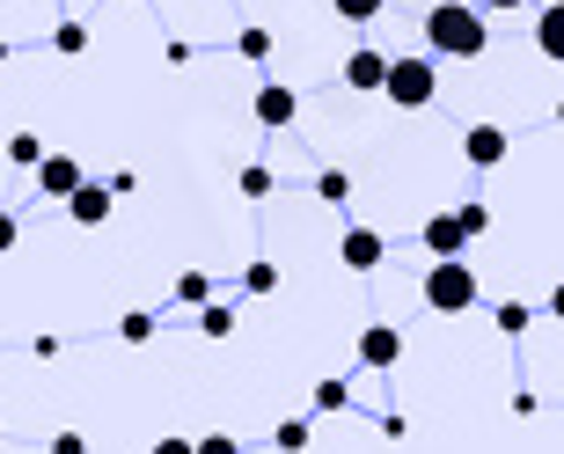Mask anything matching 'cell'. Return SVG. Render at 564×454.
Segmentation results:
<instances>
[{
  "instance_id": "obj_1",
  "label": "cell",
  "mask_w": 564,
  "mask_h": 454,
  "mask_svg": "<svg viewBox=\"0 0 564 454\" xmlns=\"http://www.w3.org/2000/svg\"><path fill=\"white\" fill-rule=\"evenodd\" d=\"M491 8L484 0H440V8H425V52L433 60H484L491 52Z\"/></svg>"
},
{
  "instance_id": "obj_2",
  "label": "cell",
  "mask_w": 564,
  "mask_h": 454,
  "mask_svg": "<svg viewBox=\"0 0 564 454\" xmlns=\"http://www.w3.org/2000/svg\"><path fill=\"white\" fill-rule=\"evenodd\" d=\"M425 309L433 315H469L477 309V271L462 264V257H433V271H425Z\"/></svg>"
},
{
  "instance_id": "obj_3",
  "label": "cell",
  "mask_w": 564,
  "mask_h": 454,
  "mask_svg": "<svg viewBox=\"0 0 564 454\" xmlns=\"http://www.w3.org/2000/svg\"><path fill=\"white\" fill-rule=\"evenodd\" d=\"M397 110H425L440 96V66L433 52H411V60H389V88H381Z\"/></svg>"
},
{
  "instance_id": "obj_4",
  "label": "cell",
  "mask_w": 564,
  "mask_h": 454,
  "mask_svg": "<svg viewBox=\"0 0 564 454\" xmlns=\"http://www.w3.org/2000/svg\"><path fill=\"white\" fill-rule=\"evenodd\" d=\"M469 242H477V235H469L462 206H455V213H433V220H425V257H462Z\"/></svg>"
},
{
  "instance_id": "obj_5",
  "label": "cell",
  "mask_w": 564,
  "mask_h": 454,
  "mask_svg": "<svg viewBox=\"0 0 564 454\" xmlns=\"http://www.w3.org/2000/svg\"><path fill=\"white\" fill-rule=\"evenodd\" d=\"M257 125H264V132H286V125L293 118H301V96H293V88L286 82H264V88H257Z\"/></svg>"
},
{
  "instance_id": "obj_6",
  "label": "cell",
  "mask_w": 564,
  "mask_h": 454,
  "mask_svg": "<svg viewBox=\"0 0 564 454\" xmlns=\"http://www.w3.org/2000/svg\"><path fill=\"white\" fill-rule=\"evenodd\" d=\"M462 154H469V169H499L513 154V140H506V125H469L462 132Z\"/></svg>"
},
{
  "instance_id": "obj_7",
  "label": "cell",
  "mask_w": 564,
  "mask_h": 454,
  "mask_svg": "<svg viewBox=\"0 0 564 454\" xmlns=\"http://www.w3.org/2000/svg\"><path fill=\"white\" fill-rule=\"evenodd\" d=\"M82 184H88V176H82L74 154H44V162H37V191H44V198H59V206H66Z\"/></svg>"
},
{
  "instance_id": "obj_8",
  "label": "cell",
  "mask_w": 564,
  "mask_h": 454,
  "mask_svg": "<svg viewBox=\"0 0 564 454\" xmlns=\"http://www.w3.org/2000/svg\"><path fill=\"white\" fill-rule=\"evenodd\" d=\"M345 88H359V96H375V88H389V60H381L375 44H359L352 60H345Z\"/></svg>"
},
{
  "instance_id": "obj_9",
  "label": "cell",
  "mask_w": 564,
  "mask_h": 454,
  "mask_svg": "<svg viewBox=\"0 0 564 454\" xmlns=\"http://www.w3.org/2000/svg\"><path fill=\"white\" fill-rule=\"evenodd\" d=\"M110 198H118L110 184H82L74 198H66V220H74V227H104L110 220Z\"/></svg>"
},
{
  "instance_id": "obj_10",
  "label": "cell",
  "mask_w": 564,
  "mask_h": 454,
  "mask_svg": "<svg viewBox=\"0 0 564 454\" xmlns=\"http://www.w3.org/2000/svg\"><path fill=\"white\" fill-rule=\"evenodd\" d=\"M397 359H403V337L389 323H367L359 331V367H397Z\"/></svg>"
},
{
  "instance_id": "obj_11",
  "label": "cell",
  "mask_w": 564,
  "mask_h": 454,
  "mask_svg": "<svg viewBox=\"0 0 564 454\" xmlns=\"http://www.w3.org/2000/svg\"><path fill=\"white\" fill-rule=\"evenodd\" d=\"M337 257H345V271H375L381 264V235H375V227H345Z\"/></svg>"
},
{
  "instance_id": "obj_12",
  "label": "cell",
  "mask_w": 564,
  "mask_h": 454,
  "mask_svg": "<svg viewBox=\"0 0 564 454\" xmlns=\"http://www.w3.org/2000/svg\"><path fill=\"white\" fill-rule=\"evenodd\" d=\"M535 52L564 66V0H550L543 15H535Z\"/></svg>"
},
{
  "instance_id": "obj_13",
  "label": "cell",
  "mask_w": 564,
  "mask_h": 454,
  "mask_svg": "<svg viewBox=\"0 0 564 454\" xmlns=\"http://www.w3.org/2000/svg\"><path fill=\"white\" fill-rule=\"evenodd\" d=\"M52 52H66V60H82V52H88V22H74V15H66L59 30H52Z\"/></svg>"
},
{
  "instance_id": "obj_14",
  "label": "cell",
  "mask_w": 564,
  "mask_h": 454,
  "mask_svg": "<svg viewBox=\"0 0 564 454\" xmlns=\"http://www.w3.org/2000/svg\"><path fill=\"white\" fill-rule=\"evenodd\" d=\"M315 198H323V206H345V198H352V176H345V169H323V176H315Z\"/></svg>"
},
{
  "instance_id": "obj_15",
  "label": "cell",
  "mask_w": 564,
  "mask_h": 454,
  "mask_svg": "<svg viewBox=\"0 0 564 454\" xmlns=\"http://www.w3.org/2000/svg\"><path fill=\"white\" fill-rule=\"evenodd\" d=\"M176 301H184V309H206V301H213V279H206V271H184V279H176Z\"/></svg>"
},
{
  "instance_id": "obj_16",
  "label": "cell",
  "mask_w": 564,
  "mask_h": 454,
  "mask_svg": "<svg viewBox=\"0 0 564 454\" xmlns=\"http://www.w3.org/2000/svg\"><path fill=\"white\" fill-rule=\"evenodd\" d=\"M8 162H15V169H37L44 162V140H37V132H15V140H8Z\"/></svg>"
},
{
  "instance_id": "obj_17",
  "label": "cell",
  "mask_w": 564,
  "mask_h": 454,
  "mask_svg": "<svg viewBox=\"0 0 564 454\" xmlns=\"http://www.w3.org/2000/svg\"><path fill=\"white\" fill-rule=\"evenodd\" d=\"M315 411H352V389H345V381H315Z\"/></svg>"
},
{
  "instance_id": "obj_18",
  "label": "cell",
  "mask_w": 564,
  "mask_h": 454,
  "mask_svg": "<svg viewBox=\"0 0 564 454\" xmlns=\"http://www.w3.org/2000/svg\"><path fill=\"white\" fill-rule=\"evenodd\" d=\"M242 293H279V264H264V257H257V264L242 271Z\"/></svg>"
},
{
  "instance_id": "obj_19",
  "label": "cell",
  "mask_w": 564,
  "mask_h": 454,
  "mask_svg": "<svg viewBox=\"0 0 564 454\" xmlns=\"http://www.w3.org/2000/svg\"><path fill=\"white\" fill-rule=\"evenodd\" d=\"M235 52H242V60H272V30H242V37H235Z\"/></svg>"
},
{
  "instance_id": "obj_20",
  "label": "cell",
  "mask_w": 564,
  "mask_h": 454,
  "mask_svg": "<svg viewBox=\"0 0 564 454\" xmlns=\"http://www.w3.org/2000/svg\"><path fill=\"white\" fill-rule=\"evenodd\" d=\"M198 331L206 337H235V309H213L206 301V309H198Z\"/></svg>"
},
{
  "instance_id": "obj_21",
  "label": "cell",
  "mask_w": 564,
  "mask_h": 454,
  "mask_svg": "<svg viewBox=\"0 0 564 454\" xmlns=\"http://www.w3.org/2000/svg\"><path fill=\"white\" fill-rule=\"evenodd\" d=\"M235 184H242V198H272V169H264V162H250L242 176H235Z\"/></svg>"
},
{
  "instance_id": "obj_22",
  "label": "cell",
  "mask_w": 564,
  "mask_h": 454,
  "mask_svg": "<svg viewBox=\"0 0 564 454\" xmlns=\"http://www.w3.org/2000/svg\"><path fill=\"white\" fill-rule=\"evenodd\" d=\"M118 337H126V345H147V337H154V315H147V309H132L126 323H118Z\"/></svg>"
},
{
  "instance_id": "obj_23",
  "label": "cell",
  "mask_w": 564,
  "mask_h": 454,
  "mask_svg": "<svg viewBox=\"0 0 564 454\" xmlns=\"http://www.w3.org/2000/svg\"><path fill=\"white\" fill-rule=\"evenodd\" d=\"M330 8H337V15H345V22H375L381 8H389V0H330Z\"/></svg>"
},
{
  "instance_id": "obj_24",
  "label": "cell",
  "mask_w": 564,
  "mask_h": 454,
  "mask_svg": "<svg viewBox=\"0 0 564 454\" xmlns=\"http://www.w3.org/2000/svg\"><path fill=\"white\" fill-rule=\"evenodd\" d=\"M528 323H535V315H528V309H521V301H506V309H499V331H506V337H521V331H528Z\"/></svg>"
},
{
  "instance_id": "obj_25",
  "label": "cell",
  "mask_w": 564,
  "mask_h": 454,
  "mask_svg": "<svg viewBox=\"0 0 564 454\" xmlns=\"http://www.w3.org/2000/svg\"><path fill=\"white\" fill-rule=\"evenodd\" d=\"M279 447H308V418H286L279 425Z\"/></svg>"
},
{
  "instance_id": "obj_26",
  "label": "cell",
  "mask_w": 564,
  "mask_h": 454,
  "mask_svg": "<svg viewBox=\"0 0 564 454\" xmlns=\"http://www.w3.org/2000/svg\"><path fill=\"white\" fill-rule=\"evenodd\" d=\"M15 235H22V220L8 206H0V257H8V249H15Z\"/></svg>"
},
{
  "instance_id": "obj_27",
  "label": "cell",
  "mask_w": 564,
  "mask_h": 454,
  "mask_svg": "<svg viewBox=\"0 0 564 454\" xmlns=\"http://www.w3.org/2000/svg\"><path fill=\"white\" fill-rule=\"evenodd\" d=\"M550 323H564V287H557V293H550Z\"/></svg>"
},
{
  "instance_id": "obj_28",
  "label": "cell",
  "mask_w": 564,
  "mask_h": 454,
  "mask_svg": "<svg viewBox=\"0 0 564 454\" xmlns=\"http://www.w3.org/2000/svg\"><path fill=\"white\" fill-rule=\"evenodd\" d=\"M484 8H491V15H506V8H528V0H484Z\"/></svg>"
},
{
  "instance_id": "obj_29",
  "label": "cell",
  "mask_w": 564,
  "mask_h": 454,
  "mask_svg": "<svg viewBox=\"0 0 564 454\" xmlns=\"http://www.w3.org/2000/svg\"><path fill=\"white\" fill-rule=\"evenodd\" d=\"M557 125H564V96H557Z\"/></svg>"
},
{
  "instance_id": "obj_30",
  "label": "cell",
  "mask_w": 564,
  "mask_h": 454,
  "mask_svg": "<svg viewBox=\"0 0 564 454\" xmlns=\"http://www.w3.org/2000/svg\"><path fill=\"white\" fill-rule=\"evenodd\" d=\"M0 440H8V433H0Z\"/></svg>"
}]
</instances>
